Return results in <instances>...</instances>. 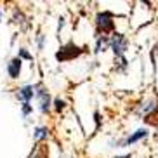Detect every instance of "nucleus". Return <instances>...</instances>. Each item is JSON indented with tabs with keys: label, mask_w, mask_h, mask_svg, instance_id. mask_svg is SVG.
I'll return each mask as SVG.
<instances>
[{
	"label": "nucleus",
	"mask_w": 158,
	"mask_h": 158,
	"mask_svg": "<svg viewBox=\"0 0 158 158\" xmlns=\"http://www.w3.org/2000/svg\"><path fill=\"white\" fill-rule=\"evenodd\" d=\"M45 42H47V35L37 33V37H35V45H37L38 51H44V49H45Z\"/></svg>",
	"instance_id": "obj_15"
},
{
	"label": "nucleus",
	"mask_w": 158,
	"mask_h": 158,
	"mask_svg": "<svg viewBox=\"0 0 158 158\" xmlns=\"http://www.w3.org/2000/svg\"><path fill=\"white\" fill-rule=\"evenodd\" d=\"M110 49H111L115 57H123L125 52L129 51V38H127L123 33L115 31L111 37H110Z\"/></svg>",
	"instance_id": "obj_6"
},
{
	"label": "nucleus",
	"mask_w": 158,
	"mask_h": 158,
	"mask_svg": "<svg viewBox=\"0 0 158 158\" xmlns=\"http://www.w3.org/2000/svg\"><path fill=\"white\" fill-rule=\"evenodd\" d=\"M115 70L116 71H120V73H125L127 68H129V61H127V57H115Z\"/></svg>",
	"instance_id": "obj_14"
},
{
	"label": "nucleus",
	"mask_w": 158,
	"mask_h": 158,
	"mask_svg": "<svg viewBox=\"0 0 158 158\" xmlns=\"http://www.w3.org/2000/svg\"><path fill=\"white\" fill-rule=\"evenodd\" d=\"M16 98L19 99V102H31L35 98V84H26L16 89Z\"/></svg>",
	"instance_id": "obj_8"
},
{
	"label": "nucleus",
	"mask_w": 158,
	"mask_h": 158,
	"mask_svg": "<svg viewBox=\"0 0 158 158\" xmlns=\"http://www.w3.org/2000/svg\"><path fill=\"white\" fill-rule=\"evenodd\" d=\"M5 71H7L10 80H18L19 77H21V71H23V61L19 59L18 56L10 57V59L7 61V64H5Z\"/></svg>",
	"instance_id": "obj_7"
},
{
	"label": "nucleus",
	"mask_w": 158,
	"mask_h": 158,
	"mask_svg": "<svg viewBox=\"0 0 158 158\" xmlns=\"http://www.w3.org/2000/svg\"><path fill=\"white\" fill-rule=\"evenodd\" d=\"M94 23H96V37H111L113 33L116 31V24H115V14L110 12V10H101L96 14V19H94Z\"/></svg>",
	"instance_id": "obj_1"
},
{
	"label": "nucleus",
	"mask_w": 158,
	"mask_h": 158,
	"mask_svg": "<svg viewBox=\"0 0 158 158\" xmlns=\"http://www.w3.org/2000/svg\"><path fill=\"white\" fill-rule=\"evenodd\" d=\"M18 57H19L21 61H33V56L28 52V49H26V47H19Z\"/></svg>",
	"instance_id": "obj_16"
},
{
	"label": "nucleus",
	"mask_w": 158,
	"mask_h": 158,
	"mask_svg": "<svg viewBox=\"0 0 158 158\" xmlns=\"http://www.w3.org/2000/svg\"><path fill=\"white\" fill-rule=\"evenodd\" d=\"M35 98L38 99V110H40V113L42 115H49L52 110V101L54 99L51 98V92L44 87L42 82L35 84Z\"/></svg>",
	"instance_id": "obj_5"
},
{
	"label": "nucleus",
	"mask_w": 158,
	"mask_h": 158,
	"mask_svg": "<svg viewBox=\"0 0 158 158\" xmlns=\"http://www.w3.org/2000/svg\"><path fill=\"white\" fill-rule=\"evenodd\" d=\"M85 52V47H78L77 44L68 42L64 45H61V49L56 52V59L59 63H68V61H73L77 57H80Z\"/></svg>",
	"instance_id": "obj_4"
},
{
	"label": "nucleus",
	"mask_w": 158,
	"mask_h": 158,
	"mask_svg": "<svg viewBox=\"0 0 158 158\" xmlns=\"http://www.w3.org/2000/svg\"><path fill=\"white\" fill-rule=\"evenodd\" d=\"M94 120H96V132H98L99 129H101V113L98 111V110H96V111H94Z\"/></svg>",
	"instance_id": "obj_17"
},
{
	"label": "nucleus",
	"mask_w": 158,
	"mask_h": 158,
	"mask_svg": "<svg viewBox=\"0 0 158 158\" xmlns=\"http://www.w3.org/2000/svg\"><path fill=\"white\" fill-rule=\"evenodd\" d=\"M134 115L141 120H146L148 123H151V120L158 115V98H149L137 102L134 108Z\"/></svg>",
	"instance_id": "obj_3"
},
{
	"label": "nucleus",
	"mask_w": 158,
	"mask_h": 158,
	"mask_svg": "<svg viewBox=\"0 0 158 158\" xmlns=\"http://www.w3.org/2000/svg\"><path fill=\"white\" fill-rule=\"evenodd\" d=\"M19 110H21V116L24 120H28L30 115H33V104L31 102H21L19 104Z\"/></svg>",
	"instance_id": "obj_13"
},
{
	"label": "nucleus",
	"mask_w": 158,
	"mask_h": 158,
	"mask_svg": "<svg viewBox=\"0 0 158 158\" xmlns=\"http://www.w3.org/2000/svg\"><path fill=\"white\" fill-rule=\"evenodd\" d=\"M49 135H51V129L47 125H38L33 129V141H35V144L42 143V141H47Z\"/></svg>",
	"instance_id": "obj_9"
},
{
	"label": "nucleus",
	"mask_w": 158,
	"mask_h": 158,
	"mask_svg": "<svg viewBox=\"0 0 158 158\" xmlns=\"http://www.w3.org/2000/svg\"><path fill=\"white\" fill-rule=\"evenodd\" d=\"M148 135H149V129L148 127H141V129L127 134L125 137H113V139H110L108 144H110V148H129V146H134V144L144 141Z\"/></svg>",
	"instance_id": "obj_2"
},
{
	"label": "nucleus",
	"mask_w": 158,
	"mask_h": 158,
	"mask_svg": "<svg viewBox=\"0 0 158 158\" xmlns=\"http://www.w3.org/2000/svg\"><path fill=\"white\" fill-rule=\"evenodd\" d=\"M26 21H28V18L24 16L23 10L19 9V7H14V9H12V23L23 26V24H26Z\"/></svg>",
	"instance_id": "obj_11"
},
{
	"label": "nucleus",
	"mask_w": 158,
	"mask_h": 158,
	"mask_svg": "<svg viewBox=\"0 0 158 158\" xmlns=\"http://www.w3.org/2000/svg\"><path fill=\"white\" fill-rule=\"evenodd\" d=\"M111 158H132V153H127V155H116V156H111Z\"/></svg>",
	"instance_id": "obj_18"
},
{
	"label": "nucleus",
	"mask_w": 158,
	"mask_h": 158,
	"mask_svg": "<svg viewBox=\"0 0 158 158\" xmlns=\"http://www.w3.org/2000/svg\"><path fill=\"white\" fill-rule=\"evenodd\" d=\"M106 49H110V37H96V47H94V54H101Z\"/></svg>",
	"instance_id": "obj_10"
},
{
	"label": "nucleus",
	"mask_w": 158,
	"mask_h": 158,
	"mask_svg": "<svg viewBox=\"0 0 158 158\" xmlns=\"http://www.w3.org/2000/svg\"><path fill=\"white\" fill-rule=\"evenodd\" d=\"M0 23H2V7H0Z\"/></svg>",
	"instance_id": "obj_20"
},
{
	"label": "nucleus",
	"mask_w": 158,
	"mask_h": 158,
	"mask_svg": "<svg viewBox=\"0 0 158 158\" xmlns=\"http://www.w3.org/2000/svg\"><path fill=\"white\" fill-rule=\"evenodd\" d=\"M153 139L158 143V122H156V129H155V132H153Z\"/></svg>",
	"instance_id": "obj_19"
},
{
	"label": "nucleus",
	"mask_w": 158,
	"mask_h": 158,
	"mask_svg": "<svg viewBox=\"0 0 158 158\" xmlns=\"http://www.w3.org/2000/svg\"><path fill=\"white\" fill-rule=\"evenodd\" d=\"M66 106H68V102L63 98H54V101H52V110H54V113H57V115H61V113L64 111Z\"/></svg>",
	"instance_id": "obj_12"
}]
</instances>
